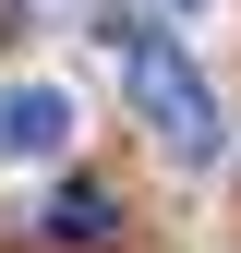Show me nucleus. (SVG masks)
Returning a JSON list of instances; mask_svg holds the SVG:
<instances>
[{"mask_svg":"<svg viewBox=\"0 0 241 253\" xmlns=\"http://www.w3.org/2000/svg\"><path fill=\"white\" fill-rule=\"evenodd\" d=\"M73 145V97L60 84H0V157H60Z\"/></svg>","mask_w":241,"mask_h":253,"instance_id":"f03ea898","label":"nucleus"},{"mask_svg":"<svg viewBox=\"0 0 241 253\" xmlns=\"http://www.w3.org/2000/svg\"><path fill=\"white\" fill-rule=\"evenodd\" d=\"M48 241H60V253H109V241H120V193H97V181H73V193L48 205Z\"/></svg>","mask_w":241,"mask_h":253,"instance_id":"7ed1b4c3","label":"nucleus"},{"mask_svg":"<svg viewBox=\"0 0 241 253\" xmlns=\"http://www.w3.org/2000/svg\"><path fill=\"white\" fill-rule=\"evenodd\" d=\"M109 60H120V97L145 109V133H157V145L181 157V169H205L229 121H217V84L193 73V48H181L169 24H145V12H120V24H109Z\"/></svg>","mask_w":241,"mask_h":253,"instance_id":"f257e3e1","label":"nucleus"}]
</instances>
